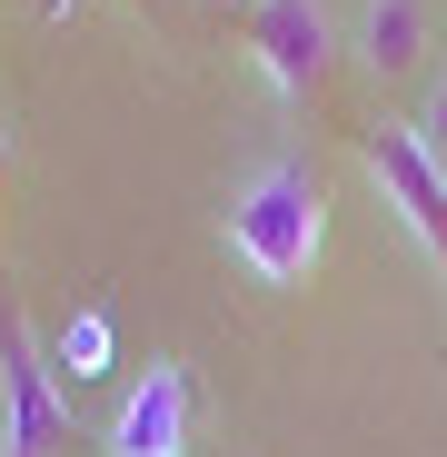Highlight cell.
Listing matches in <instances>:
<instances>
[{"instance_id": "cell-1", "label": "cell", "mask_w": 447, "mask_h": 457, "mask_svg": "<svg viewBox=\"0 0 447 457\" xmlns=\"http://www.w3.org/2000/svg\"><path fill=\"white\" fill-rule=\"evenodd\" d=\"M219 239L259 288H309V269L328 249V199L298 160H259V170H239L229 209H219Z\"/></svg>"}, {"instance_id": "cell-2", "label": "cell", "mask_w": 447, "mask_h": 457, "mask_svg": "<svg viewBox=\"0 0 447 457\" xmlns=\"http://www.w3.org/2000/svg\"><path fill=\"white\" fill-rule=\"evenodd\" d=\"M358 160H368V179H378L388 219L418 239V259L447 278V170L418 149V129H408V120H378V129L358 139Z\"/></svg>"}, {"instance_id": "cell-3", "label": "cell", "mask_w": 447, "mask_h": 457, "mask_svg": "<svg viewBox=\"0 0 447 457\" xmlns=\"http://www.w3.org/2000/svg\"><path fill=\"white\" fill-rule=\"evenodd\" d=\"M338 50H348V30H338L328 0H259L249 11V60H259V80L278 100H319Z\"/></svg>"}, {"instance_id": "cell-4", "label": "cell", "mask_w": 447, "mask_h": 457, "mask_svg": "<svg viewBox=\"0 0 447 457\" xmlns=\"http://www.w3.org/2000/svg\"><path fill=\"white\" fill-rule=\"evenodd\" d=\"M110 457H189V368L149 358L110 418Z\"/></svg>"}, {"instance_id": "cell-5", "label": "cell", "mask_w": 447, "mask_h": 457, "mask_svg": "<svg viewBox=\"0 0 447 457\" xmlns=\"http://www.w3.org/2000/svg\"><path fill=\"white\" fill-rule=\"evenodd\" d=\"M70 428V408L50 398V368L30 358V338L0 319V457H50Z\"/></svg>"}, {"instance_id": "cell-6", "label": "cell", "mask_w": 447, "mask_h": 457, "mask_svg": "<svg viewBox=\"0 0 447 457\" xmlns=\"http://www.w3.org/2000/svg\"><path fill=\"white\" fill-rule=\"evenodd\" d=\"M427 0H358V21H348V60L368 70L378 90H398V80H418L427 70Z\"/></svg>"}, {"instance_id": "cell-7", "label": "cell", "mask_w": 447, "mask_h": 457, "mask_svg": "<svg viewBox=\"0 0 447 457\" xmlns=\"http://www.w3.org/2000/svg\"><path fill=\"white\" fill-rule=\"evenodd\" d=\"M408 129H418V149H427V160L447 170V70H437V80H427V100L408 110Z\"/></svg>"}, {"instance_id": "cell-8", "label": "cell", "mask_w": 447, "mask_h": 457, "mask_svg": "<svg viewBox=\"0 0 447 457\" xmlns=\"http://www.w3.org/2000/svg\"><path fill=\"white\" fill-rule=\"evenodd\" d=\"M0 170H11V129H0Z\"/></svg>"}, {"instance_id": "cell-9", "label": "cell", "mask_w": 447, "mask_h": 457, "mask_svg": "<svg viewBox=\"0 0 447 457\" xmlns=\"http://www.w3.org/2000/svg\"><path fill=\"white\" fill-rule=\"evenodd\" d=\"M219 11H229V0H219ZM239 11H259V0H239Z\"/></svg>"}]
</instances>
